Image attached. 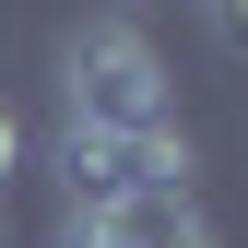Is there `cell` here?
<instances>
[{
	"label": "cell",
	"mask_w": 248,
	"mask_h": 248,
	"mask_svg": "<svg viewBox=\"0 0 248 248\" xmlns=\"http://www.w3.org/2000/svg\"><path fill=\"white\" fill-rule=\"evenodd\" d=\"M0 236H12V201H0Z\"/></svg>",
	"instance_id": "obj_5"
},
{
	"label": "cell",
	"mask_w": 248,
	"mask_h": 248,
	"mask_svg": "<svg viewBox=\"0 0 248 248\" xmlns=\"http://www.w3.org/2000/svg\"><path fill=\"white\" fill-rule=\"evenodd\" d=\"M59 189H71V213H118V201H142V189H189V130H142V142H118V130H59Z\"/></svg>",
	"instance_id": "obj_2"
},
{
	"label": "cell",
	"mask_w": 248,
	"mask_h": 248,
	"mask_svg": "<svg viewBox=\"0 0 248 248\" xmlns=\"http://www.w3.org/2000/svg\"><path fill=\"white\" fill-rule=\"evenodd\" d=\"M59 95H71V130H118V142L177 130V71L142 24H83L59 47Z\"/></svg>",
	"instance_id": "obj_1"
},
{
	"label": "cell",
	"mask_w": 248,
	"mask_h": 248,
	"mask_svg": "<svg viewBox=\"0 0 248 248\" xmlns=\"http://www.w3.org/2000/svg\"><path fill=\"white\" fill-rule=\"evenodd\" d=\"M59 248H213V213L189 189H142L118 213H59Z\"/></svg>",
	"instance_id": "obj_3"
},
{
	"label": "cell",
	"mask_w": 248,
	"mask_h": 248,
	"mask_svg": "<svg viewBox=\"0 0 248 248\" xmlns=\"http://www.w3.org/2000/svg\"><path fill=\"white\" fill-rule=\"evenodd\" d=\"M12 166H24V118L0 107V189H12Z\"/></svg>",
	"instance_id": "obj_4"
}]
</instances>
